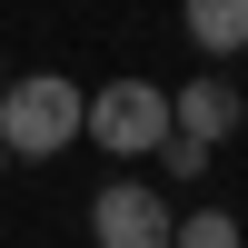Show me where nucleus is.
Returning a JSON list of instances; mask_svg holds the SVG:
<instances>
[{
  "label": "nucleus",
  "mask_w": 248,
  "mask_h": 248,
  "mask_svg": "<svg viewBox=\"0 0 248 248\" xmlns=\"http://www.w3.org/2000/svg\"><path fill=\"white\" fill-rule=\"evenodd\" d=\"M79 119H90V99H79L60 70H20L10 90H0V149L10 159H60L79 139Z\"/></svg>",
  "instance_id": "obj_1"
},
{
  "label": "nucleus",
  "mask_w": 248,
  "mask_h": 248,
  "mask_svg": "<svg viewBox=\"0 0 248 248\" xmlns=\"http://www.w3.org/2000/svg\"><path fill=\"white\" fill-rule=\"evenodd\" d=\"M79 129L109 159H159L169 149V90L159 79H109V90H90V119Z\"/></svg>",
  "instance_id": "obj_2"
},
{
  "label": "nucleus",
  "mask_w": 248,
  "mask_h": 248,
  "mask_svg": "<svg viewBox=\"0 0 248 248\" xmlns=\"http://www.w3.org/2000/svg\"><path fill=\"white\" fill-rule=\"evenodd\" d=\"M90 238L99 248H169L179 218H169V199H159L149 179H109V189L90 199Z\"/></svg>",
  "instance_id": "obj_3"
},
{
  "label": "nucleus",
  "mask_w": 248,
  "mask_h": 248,
  "mask_svg": "<svg viewBox=\"0 0 248 248\" xmlns=\"http://www.w3.org/2000/svg\"><path fill=\"white\" fill-rule=\"evenodd\" d=\"M169 129L199 139V149H218V139L238 129V90H229V79H189V90L169 99Z\"/></svg>",
  "instance_id": "obj_4"
},
{
  "label": "nucleus",
  "mask_w": 248,
  "mask_h": 248,
  "mask_svg": "<svg viewBox=\"0 0 248 248\" xmlns=\"http://www.w3.org/2000/svg\"><path fill=\"white\" fill-rule=\"evenodd\" d=\"M189 40L209 60H238L248 50V0H189Z\"/></svg>",
  "instance_id": "obj_5"
},
{
  "label": "nucleus",
  "mask_w": 248,
  "mask_h": 248,
  "mask_svg": "<svg viewBox=\"0 0 248 248\" xmlns=\"http://www.w3.org/2000/svg\"><path fill=\"white\" fill-rule=\"evenodd\" d=\"M169 248H238V218H229V209H199V218H179Z\"/></svg>",
  "instance_id": "obj_6"
},
{
  "label": "nucleus",
  "mask_w": 248,
  "mask_h": 248,
  "mask_svg": "<svg viewBox=\"0 0 248 248\" xmlns=\"http://www.w3.org/2000/svg\"><path fill=\"white\" fill-rule=\"evenodd\" d=\"M159 169H169V179H199V169H209V149H199V139H179V129H169V149H159Z\"/></svg>",
  "instance_id": "obj_7"
},
{
  "label": "nucleus",
  "mask_w": 248,
  "mask_h": 248,
  "mask_svg": "<svg viewBox=\"0 0 248 248\" xmlns=\"http://www.w3.org/2000/svg\"><path fill=\"white\" fill-rule=\"evenodd\" d=\"M0 169H10V149H0Z\"/></svg>",
  "instance_id": "obj_8"
},
{
  "label": "nucleus",
  "mask_w": 248,
  "mask_h": 248,
  "mask_svg": "<svg viewBox=\"0 0 248 248\" xmlns=\"http://www.w3.org/2000/svg\"><path fill=\"white\" fill-rule=\"evenodd\" d=\"M0 90H10V70H0Z\"/></svg>",
  "instance_id": "obj_9"
}]
</instances>
